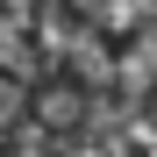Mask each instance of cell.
<instances>
[{"label": "cell", "instance_id": "cell-1", "mask_svg": "<svg viewBox=\"0 0 157 157\" xmlns=\"http://www.w3.org/2000/svg\"><path fill=\"white\" fill-rule=\"evenodd\" d=\"M78 114H86L78 86H43V100H36V121H43V128H71Z\"/></svg>", "mask_w": 157, "mask_h": 157}, {"label": "cell", "instance_id": "cell-2", "mask_svg": "<svg viewBox=\"0 0 157 157\" xmlns=\"http://www.w3.org/2000/svg\"><path fill=\"white\" fill-rule=\"evenodd\" d=\"M7 157H50V128L43 121H21L14 136H7Z\"/></svg>", "mask_w": 157, "mask_h": 157}]
</instances>
